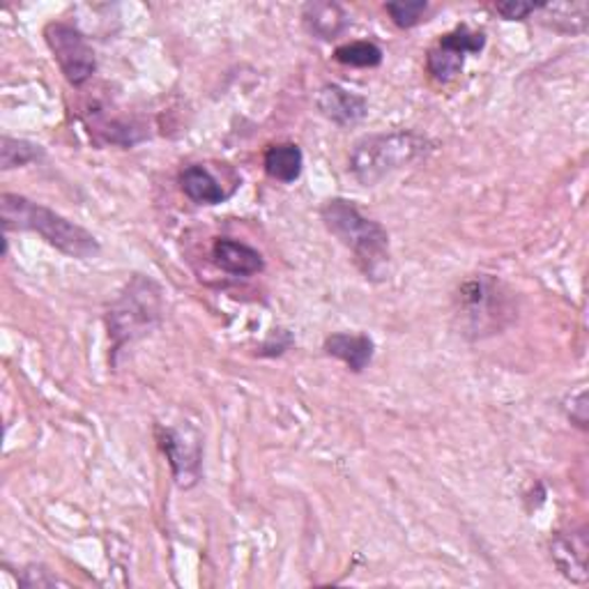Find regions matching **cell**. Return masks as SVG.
Wrapping results in <instances>:
<instances>
[{
    "label": "cell",
    "instance_id": "cell-9",
    "mask_svg": "<svg viewBox=\"0 0 589 589\" xmlns=\"http://www.w3.org/2000/svg\"><path fill=\"white\" fill-rule=\"evenodd\" d=\"M587 553H589V543H587V532L572 530V532H560L551 541V555L553 562L560 569V574L572 580L574 585H585L589 574H587Z\"/></svg>",
    "mask_w": 589,
    "mask_h": 589
},
{
    "label": "cell",
    "instance_id": "cell-3",
    "mask_svg": "<svg viewBox=\"0 0 589 589\" xmlns=\"http://www.w3.org/2000/svg\"><path fill=\"white\" fill-rule=\"evenodd\" d=\"M431 151V141L410 130L362 136L350 151V171L354 180L373 187L392 173L422 159Z\"/></svg>",
    "mask_w": 589,
    "mask_h": 589
},
{
    "label": "cell",
    "instance_id": "cell-10",
    "mask_svg": "<svg viewBox=\"0 0 589 589\" xmlns=\"http://www.w3.org/2000/svg\"><path fill=\"white\" fill-rule=\"evenodd\" d=\"M315 107L327 120L339 124V128H350V124L362 122L369 113V104L364 97L346 91L344 86H336V83H327V86L321 88L318 97H315Z\"/></svg>",
    "mask_w": 589,
    "mask_h": 589
},
{
    "label": "cell",
    "instance_id": "cell-16",
    "mask_svg": "<svg viewBox=\"0 0 589 589\" xmlns=\"http://www.w3.org/2000/svg\"><path fill=\"white\" fill-rule=\"evenodd\" d=\"M543 21L560 33H582L587 28L589 5L587 3H560V5H539Z\"/></svg>",
    "mask_w": 589,
    "mask_h": 589
},
{
    "label": "cell",
    "instance_id": "cell-8",
    "mask_svg": "<svg viewBox=\"0 0 589 589\" xmlns=\"http://www.w3.org/2000/svg\"><path fill=\"white\" fill-rule=\"evenodd\" d=\"M159 447L171 462L173 479L180 489H192L201 479V442L192 433L173 426H157Z\"/></svg>",
    "mask_w": 589,
    "mask_h": 589
},
{
    "label": "cell",
    "instance_id": "cell-1",
    "mask_svg": "<svg viewBox=\"0 0 589 589\" xmlns=\"http://www.w3.org/2000/svg\"><path fill=\"white\" fill-rule=\"evenodd\" d=\"M0 219H3L5 230H31L70 259L91 261L101 251L97 238L86 228L26 196H0Z\"/></svg>",
    "mask_w": 589,
    "mask_h": 589
},
{
    "label": "cell",
    "instance_id": "cell-15",
    "mask_svg": "<svg viewBox=\"0 0 589 589\" xmlns=\"http://www.w3.org/2000/svg\"><path fill=\"white\" fill-rule=\"evenodd\" d=\"M265 171L272 180H279L284 184H292L294 180H300L302 168H304V155L300 151V145L294 143H279L269 145L263 157Z\"/></svg>",
    "mask_w": 589,
    "mask_h": 589
},
{
    "label": "cell",
    "instance_id": "cell-2",
    "mask_svg": "<svg viewBox=\"0 0 589 589\" xmlns=\"http://www.w3.org/2000/svg\"><path fill=\"white\" fill-rule=\"evenodd\" d=\"M321 219L329 233L352 251L354 263L366 279L381 281L389 267V236L387 230L364 217L352 201L329 199L321 207Z\"/></svg>",
    "mask_w": 589,
    "mask_h": 589
},
{
    "label": "cell",
    "instance_id": "cell-17",
    "mask_svg": "<svg viewBox=\"0 0 589 589\" xmlns=\"http://www.w3.org/2000/svg\"><path fill=\"white\" fill-rule=\"evenodd\" d=\"M41 157H45V147L33 141L12 136L0 139V168H3V171H12V168L33 164Z\"/></svg>",
    "mask_w": 589,
    "mask_h": 589
},
{
    "label": "cell",
    "instance_id": "cell-20",
    "mask_svg": "<svg viewBox=\"0 0 589 589\" xmlns=\"http://www.w3.org/2000/svg\"><path fill=\"white\" fill-rule=\"evenodd\" d=\"M497 14L507 21H522L528 19L530 14H534L539 10V5L532 3H520V0H507V3H497L495 5Z\"/></svg>",
    "mask_w": 589,
    "mask_h": 589
},
{
    "label": "cell",
    "instance_id": "cell-14",
    "mask_svg": "<svg viewBox=\"0 0 589 589\" xmlns=\"http://www.w3.org/2000/svg\"><path fill=\"white\" fill-rule=\"evenodd\" d=\"M302 19L306 31L318 39L339 37L350 24L346 10L339 3H309Z\"/></svg>",
    "mask_w": 589,
    "mask_h": 589
},
{
    "label": "cell",
    "instance_id": "cell-18",
    "mask_svg": "<svg viewBox=\"0 0 589 589\" xmlns=\"http://www.w3.org/2000/svg\"><path fill=\"white\" fill-rule=\"evenodd\" d=\"M334 58L348 68H377L383 62V49L373 41H350L334 51Z\"/></svg>",
    "mask_w": 589,
    "mask_h": 589
},
{
    "label": "cell",
    "instance_id": "cell-13",
    "mask_svg": "<svg viewBox=\"0 0 589 589\" xmlns=\"http://www.w3.org/2000/svg\"><path fill=\"white\" fill-rule=\"evenodd\" d=\"M180 187L184 196L199 205H219L228 199V192H224L219 180L201 164L184 168L180 176Z\"/></svg>",
    "mask_w": 589,
    "mask_h": 589
},
{
    "label": "cell",
    "instance_id": "cell-12",
    "mask_svg": "<svg viewBox=\"0 0 589 589\" xmlns=\"http://www.w3.org/2000/svg\"><path fill=\"white\" fill-rule=\"evenodd\" d=\"M325 352L341 360L352 373H362L375 354V344L369 334L336 332L325 339Z\"/></svg>",
    "mask_w": 589,
    "mask_h": 589
},
{
    "label": "cell",
    "instance_id": "cell-4",
    "mask_svg": "<svg viewBox=\"0 0 589 589\" xmlns=\"http://www.w3.org/2000/svg\"><path fill=\"white\" fill-rule=\"evenodd\" d=\"M161 318V288L147 277L136 275L109 309V334L113 352L141 339Z\"/></svg>",
    "mask_w": 589,
    "mask_h": 589
},
{
    "label": "cell",
    "instance_id": "cell-6",
    "mask_svg": "<svg viewBox=\"0 0 589 589\" xmlns=\"http://www.w3.org/2000/svg\"><path fill=\"white\" fill-rule=\"evenodd\" d=\"M458 313L466 318L468 327L481 336L483 332L500 329V318L507 313V300L502 294L500 281L489 275H477L462 281L458 288Z\"/></svg>",
    "mask_w": 589,
    "mask_h": 589
},
{
    "label": "cell",
    "instance_id": "cell-7",
    "mask_svg": "<svg viewBox=\"0 0 589 589\" xmlns=\"http://www.w3.org/2000/svg\"><path fill=\"white\" fill-rule=\"evenodd\" d=\"M483 47H486V35L479 31H470L468 26H460L447 33L429 51L426 70L435 81L449 83L460 74L462 65H466V56L479 53L483 51Z\"/></svg>",
    "mask_w": 589,
    "mask_h": 589
},
{
    "label": "cell",
    "instance_id": "cell-11",
    "mask_svg": "<svg viewBox=\"0 0 589 589\" xmlns=\"http://www.w3.org/2000/svg\"><path fill=\"white\" fill-rule=\"evenodd\" d=\"M215 263L236 277H254L265 269V259L259 249L238 240L221 238L213 247Z\"/></svg>",
    "mask_w": 589,
    "mask_h": 589
},
{
    "label": "cell",
    "instance_id": "cell-19",
    "mask_svg": "<svg viewBox=\"0 0 589 589\" xmlns=\"http://www.w3.org/2000/svg\"><path fill=\"white\" fill-rule=\"evenodd\" d=\"M385 10L398 28H412L429 12V3L426 0H401V3H387Z\"/></svg>",
    "mask_w": 589,
    "mask_h": 589
},
{
    "label": "cell",
    "instance_id": "cell-5",
    "mask_svg": "<svg viewBox=\"0 0 589 589\" xmlns=\"http://www.w3.org/2000/svg\"><path fill=\"white\" fill-rule=\"evenodd\" d=\"M47 45L58 62L60 72L72 83L74 88H81L88 83L97 70V58L86 39L76 26L65 24V21H53L45 31Z\"/></svg>",
    "mask_w": 589,
    "mask_h": 589
},
{
    "label": "cell",
    "instance_id": "cell-21",
    "mask_svg": "<svg viewBox=\"0 0 589 589\" xmlns=\"http://www.w3.org/2000/svg\"><path fill=\"white\" fill-rule=\"evenodd\" d=\"M60 580L56 576H51L45 566H26L24 574H21V585L24 587H53L58 585Z\"/></svg>",
    "mask_w": 589,
    "mask_h": 589
},
{
    "label": "cell",
    "instance_id": "cell-22",
    "mask_svg": "<svg viewBox=\"0 0 589 589\" xmlns=\"http://www.w3.org/2000/svg\"><path fill=\"white\" fill-rule=\"evenodd\" d=\"M572 404L574 410H569V419L576 426L587 429V392L578 389L576 394H572Z\"/></svg>",
    "mask_w": 589,
    "mask_h": 589
}]
</instances>
